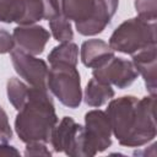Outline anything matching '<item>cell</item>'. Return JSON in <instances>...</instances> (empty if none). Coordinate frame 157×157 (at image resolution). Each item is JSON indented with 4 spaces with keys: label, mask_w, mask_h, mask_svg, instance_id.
<instances>
[{
    "label": "cell",
    "mask_w": 157,
    "mask_h": 157,
    "mask_svg": "<svg viewBox=\"0 0 157 157\" xmlns=\"http://www.w3.org/2000/svg\"><path fill=\"white\" fill-rule=\"evenodd\" d=\"M43 20L42 0H0V22L34 25Z\"/></svg>",
    "instance_id": "9c48e42d"
},
{
    "label": "cell",
    "mask_w": 157,
    "mask_h": 157,
    "mask_svg": "<svg viewBox=\"0 0 157 157\" xmlns=\"http://www.w3.org/2000/svg\"><path fill=\"white\" fill-rule=\"evenodd\" d=\"M132 64L139 75L142 76L146 90L151 96H156L157 91V47L150 45L132 54Z\"/></svg>",
    "instance_id": "7c38bea8"
},
{
    "label": "cell",
    "mask_w": 157,
    "mask_h": 157,
    "mask_svg": "<svg viewBox=\"0 0 157 157\" xmlns=\"http://www.w3.org/2000/svg\"><path fill=\"white\" fill-rule=\"evenodd\" d=\"M49 64L54 63H66L74 66H77L78 63V47L77 44L70 42H63L59 45L54 47L48 54Z\"/></svg>",
    "instance_id": "e0dca14e"
},
{
    "label": "cell",
    "mask_w": 157,
    "mask_h": 157,
    "mask_svg": "<svg viewBox=\"0 0 157 157\" xmlns=\"http://www.w3.org/2000/svg\"><path fill=\"white\" fill-rule=\"evenodd\" d=\"M29 90L31 86L25 83L17 77H10L7 80L6 83L7 99L16 110H20L27 102L29 97Z\"/></svg>",
    "instance_id": "2e32d148"
},
{
    "label": "cell",
    "mask_w": 157,
    "mask_h": 157,
    "mask_svg": "<svg viewBox=\"0 0 157 157\" xmlns=\"http://www.w3.org/2000/svg\"><path fill=\"white\" fill-rule=\"evenodd\" d=\"M15 48V40L12 34L4 28H0V54L10 53Z\"/></svg>",
    "instance_id": "603a6c76"
},
{
    "label": "cell",
    "mask_w": 157,
    "mask_h": 157,
    "mask_svg": "<svg viewBox=\"0 0 157 157\" xmlns=\"http://www.w3.org/2000/svg\"><path fill=\"white\" fill-rule=\"evenodd\" d=\"M134 5L137 12V17L148 22H156L157 0H135Z\"/></svg>",
    "instance_id": "d6986e66"
},
{
    "label": "cell",
    "mask_w": 157,
    "mask_h": 157,
    "mask_svg": "<svg viewBox=\"0 0 157 157\" xmlns=\"http://www.w3.org/2000/svg\"><path fill=\"white\" fill-rule=\"evenodd\" d=\"M43 4V20H52L61 13L59 0H42Z\"/></svg>",
    "instance_id": "7402d4cb"
},
{
    "label": "cell",
    "mask_w": 157,
    "mask_h": 157,
    "mask_svg": "<svg viewBox=\"0 0 157 157\" xmlns=\"http://www.w3.org/2000/svg\"><path fill=\"white\" fill-rule=\"evenodd\" d=\"M61 13L75 23L90 18L93 11V0H59Z\"/></svg>",
    "instance_id": "9a60e30c"
},
{
    "label": "cell",
    "mask_w": 157,
    "mask_h": 157,
    "mask_svg": "<svg viewBox=\"0 0 157 157\" xmlns=\"http://www.w3.org/2000/svg\"><path fill=\"white\" fill-rule=\"evenodd\" d=\"M11 63L18 76L29 86L47 88L49 67L43 59L16 47L10 52Z\"/></svg>",
    "instance_id": "52a82bcc"
},
{
    "label": "cell",
    "mask_w": 157,
    "mask_h": 157,
    "mask_svg": "<svg viewBox=\"0 0 157 157\" xmlns=\"http://www.w3.org/2000/svg\"><path fill=\"white\" fill-rule=\"evenodd\" d=\"M0 155L2 156H20V151L13 147L7 145V142H0Z\"/></svg>",
    "instance_id": "cb8c5ba5"
},
{
    "label": "cell",
    "mask_w": 157,
    "mask_h": 157,
    "mask_svg": "<svg viewBox=\"0 0 157 157\" xmlns=\"http://www.w3.org/2000/svg\"><path fill=\"white\" fill-rule=\"evenodd\" d=\"M53 151L64 152L69 157H87L85 146V128L71 117H64L55 125L49 140Z\"/></svg>",
    "instance_id": "5b68a950"
},
{
    "label": "cell",
    "mask_w": 157,
    "mask_h": 157,
    "mask_svg": "<svg viewBox=\"0 0 157 157\" xmlns=\"http://www.w3.org/2000/svg\"><path fill=\"white\" fill-rule=\"evenodd\" d=\"M56 124L58 115L48 88L31 86L29 97L15 118V131L18 139L25 144L34 141L48 144Z\"/></svg>",
    "instance_id": "7a4b0ae2"
},
{
    "label": "cell",
    "mask_w": 157,
    "mask_h": 157,
    "mask_svg": "<svg viewBox=\"0 0 157 157\" xmlns=\"http://www.w3.org/2000/svg\"><path fill=\"white\" fill-rule=\"evenodd\" d=\"M47 88L59 99V102L76 109L82 102L81 76L76 66L66 63L50 64L47 77Z\"/></svg>",
    "instance_id": "277c9868"
},
{
    "label": "cell",
    "mask_w": 157,
    "mask_h": 157,
    "mask_svg": "<svg viewBox=\"0 0 157 157\" xmlns=\"http://www.w3.org/2000/svg\"><path fill=\"white\" fill-rule=\"evenodd\" d=\"M119 0H93V11L83 22L75 23V28L81 36H96L102 33L110 23L118 10Z\"/></svg>",
    "instance_id": "30bf717a"
},
{
    "label": "cell",
    "mask_w": 157,
    "mask_h": 157,
    "mask_svg": "<svg viewBox=\"0 0 157 157\" xmlns=\"http://www.w3.org/2000/svg\"><path fill=\"white\" fill-rule=\"evenodd\" d=\"M23 155L25 156H45V157H50L52 152L47 147V144L39 142V141H34V142L26 144V148H25Z\"/></svg>",
    "instance_id": "44dd1931"
},
{
    "label": "cell",
    "mask_w": 157,
    "mask_h": 157,
    "mask_svg": "<svg viewBox=\"0 0 157 157\" xmlns=\"http://www.w3.org/2000/svg\"><path fill=\"white\" fill-rule=\"evenodd\" d=\"M92 76L103 83L113 85L120 90H124L137 78L139 72L132 61L114 55L102 66L93 69Z\"/></svg>",
    "instance_id": "ba28073f"
},
{
    "label": "cell",
    "mask_w": 157,
    "mask_h": 157,
    "mask_svg": "<svg viewBox=\"0 0 157 157\" xmlns=\"http://www.w3.org/2000/svg\"><path fill=\"white\" fill-rule=\"evenodd\" d=\"M49 22V28L52 36L56 42H70L74 38V31L71 26V21H69L63 13L53 17Z\"/></svg>",
    "instance_id": "ac0fdd59"
},
{
    "label": "cell",
    "mask_w": 157,
    "mask_h": 157,
    "mask_svg": "<svg viewBox=\"0 0 157 157\" xmlns=\"http://www.w3.org/2000/svg\"><path fill=\"white\" fill-rule=\"evenodd\" d=\"M109 47L118 53L132 55L156 44V22L132 17L120 23L109 37Z\"/></svg>",
    "instance_id": "3957f363"
},
{
    "label": "cell",
    "mask_w": 157,
    "mask_h": 157,
    "mask_svg": "<svg viewBox=\"0 0 157 157\" xmlns=\"http://www.w3.org/2000/svg\"><path fill=\"white\" fill-rule=\"evenodd\" d=\"M156 96L137 99L135 96H121L110 99L105 109L112 134L121 146L141 147L157 135L155 120Z\"/></svg>",
    "instance_id": "6da1fadb"
},
{
    "label": "cell",
    "mask_w": 157,
    "mask_h": 157,
    "mask_svg": "<svg viewBox=\"0 0 157 157\" xmlns=\"http://www.w3.org/2000/svg\"><path fill=\"white\" fill-rule=\"evenodd\" d=\"M85 146L87 157L105 151L112 145V128L105 112L88 110L85 114Z\"/></svg>",
    "instance_id": "8992f818"
},
{
    "label": "cell",
    "mask_w": 157,
    "mask_h": 157,
    "mask_svg": "<svg viewBox=\"0 0 157 157\" xmlns=\"http://www.w3.org/2000/svg\"><path fill=\"white\" fill-rule=\"evenodd\" d=\"M12 37L18 48L32 55H39L44 52L50 33L43 26L34 23L17 26L12 32Z\"/></svg>",
    "instance_id": "8fae6325"
},
{
    "label": "cell",
    "mask_w": 157,
    "mask_h": 157,
    "mask_svg": "<svg viewBox=\"0 0 157 157\" xmlns=\"http://www.w3.org/2000/svg\"><path fill=\"white\" fill-rule=\"evenodd\" d=\"M114 94L115 92L112 85L103 83L93 77L88 81L82 98L88 107L99 108L103 104H105L108 101H110L114 97Z\"/></svg>",
    "instance_id": "5bb4252c"
},
{
    "label": "cell",
    "mask_w": 157,
    "mask_h": 157,
    "mask_svg": "<svg viewBox=\"0 0 157 157\" xmlns=\"http://www.w3.org/2000/svg\"><path fill=\"white\" fill-rule=\"evenodd\" d=\"M12 139V129L9 117L4 108L0 105V142H9Z\"/></svg>",
    "instance_id": "ffe728a7"
},
{
    "label": "cell",
    "mask_w": 157,
    "mask_h": 157,
    "mask_svg": "<svg viewBox=\"0 0 157 157\" xmlns=\"http://www.w3.org/2000/svg\"><path fill=\"white\" fill-rule=\"evenodd\" d=\"M81 61L86 67L96 69L105 64L110 58L114 56V50L102 39L92 38L87 39L81 44L80 48Z\"/></svg>",
    "instance_id": "4fadbf2b"
}]
</instances>
